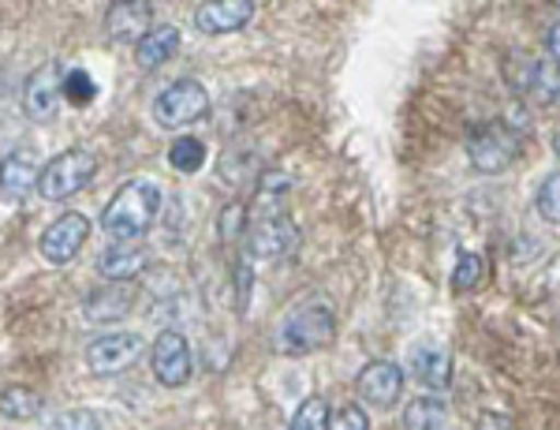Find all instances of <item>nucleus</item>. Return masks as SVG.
<instances>
[{"label": "nucleus", "instance_id": "1", "mask_svg": "<svg viewBox=\"0 0 560 430\" xmlns=\"http://www.w3.org/2000/svg\"><path fill=\"white\" fill-rule=\"evenodd\" d=\"M158 210H161V187L153 181H128L108 199L102 213V229L113 240H135L158 221Z\"/></svg>", "mask_w": 560, "mask_h": 430}, {"label": "nucleus", "instance_id": "2", "mask_svg": "<svg viewBox=\"0 0 560 430\" xmlns=\"http://www.w3.org/2000/svg\"><path fill=\"white\" fill-rule=\"evenodd\" d=\"M332 334H337V322H332L329 303H303V307H295L292 315L280 322L273 348L280 356L300 360V356L322 352L332 340Z\"/></svg>", "mask_w": 560, "mask_h": 430}, {"label": "nucleus", "instance_id": "3", "mask_svg": "<svg viewBox=\"0 0 560 430\" xmlns=\"http://www.w3.org/2000/svg\"><path fill=\"white\" fill-rule=\"evenodd\" d=\"M97 161L90 150H65L60 158H52L38 176V195L45 202H65L71 195H79L94 181Z\"/></svg>", "mask_w": 560, "mask_h": 430}, {"label": "nucleus", "instance_id": "4", "mask_svg": "<svg viewBox=\"0 0 560 430\" xmlns=\"http://www.w3.org/2000/svg\"><path fill=\"white\" fill-rule=\"evenodd\" d=\"M467 158H471L478 173L497 176L520 158V136L501 120L478 124V128H471V136H467Z\"/></svg>", "mask_w": 560, "mask_h": 430}, {"label": "nucleus", "instance_id": "5", "mask_svg": "<svg viewBox=\"0 0 560 430\" xmlns=\"http://www.w3.org/2000/svg\"><path fill=\"white\" fill-rule=\"evenodd\" d=\"M210 113V94L198 79H176L153 102V120L161 128H187V124L202 120Z\"/></svg>", "mask_w": 560, "mask_h": 430}, {"label": "nucleus", "instance_id": "6", "mask_svg": "<svg viewBox=\"0 0 560 430\" xmlns=\"http://www.w3.org/2000/svg\"><path fill=\"white\" fill-rule=\"evenodd\" d=\"M86 240H90V218H86V213H79V210H68L42 232L38 251H42L45 263L68 266V263H75V258H79V251L86 247Z\"/></svg>", "mask_w": 560, "mask_h": 430}, {"label": "nucleus", "instance_id": "7", "mask_svg": "<svg viewBox=\"0 0 560 430\" xmlns=\"http://www.w3.org/2000/svg\"><path fill=\"white\" fill-rule=\"evenodd\" d=\"M150 367H153V379L161 385H168V390H179V385L191 382V345H187L184 334H176V329H165L158 340H153L150 348Z\"/></svg>", "mask_w": 560, "mask_h": 430}, {"label": "nucleus", "instance_id": "8", "mask_svg": "<svg viewBox=\"0 0 560 430\" xmlns=\"http://www.w3.org/2000/svg\"><path fill=\"white\" fill-rule=\"evenodd\" d=\"M523 68H504L520 94H527L538 105H553L560 97V65L549 57H516Z\"/></svg>", "mask_w": 560, "mask_h": 430}, {"label": "nucleus", "instance_id": "9", "mask_svg": "<svg viewBox=\"0 0 560 430\" xmlns=\"http://www.w3.org/2000/svg\"><path fill=\"white\" fill-rule=\"evenodd\" d=\"M147 352V340L142 334H105L86 348V367L90 374H120Z\"/></svg>", "mask_w": 560, "mask_h": 430}, {"label": "nucleus", "instance_id": "10", "mask_svg": "<svg viewBox=\"0 0 560 430\" xmlns=\"http://www.w3.org/2000/svg\"><path fill=\"white\" fill-rule=\"evenodd\" d=\"M65 102V68L60 65H42L26 79L23 91V109L31 120H52Z\"/></svg>", "mask_w": 560, "mask_h": 430}, {"label": "nucleus", "instance_id": "11", "mask_svg": "<svg viewBox=\"0 0 560 430\" xmlns=\"http://www.w3.org/2000/svg\"><path fill=\"white\" fill-rule=\"evenodd\" d=\"M404 393V371L393 360H374L359 374V397L370 408H393Z\"/></svg>", "mask_w": 560, "mask_h": 430}, {"label": "nucleus", "instance_id": "12", "mask_svg": "<svg viewBox=\"0 0 560 430\" xmlns=\"http://www.w3.org/2000/svg\"><path fill=\"white\" fill-rule=\"evenodd\" d=\"M135 295H139V284L135 281H108L83 300V315L86 322H97V326L120 322L124 315H131Z\"/></svg>", "mask_w": 560, "mask_h": 430}, {"label": "nucleus", "instance_id": "13", "mask_svg": "<svg viewBox=\"0 0 560 430\" xmlns=\"http://www.w3.org/2000/svg\"><path fill=\"white\" fill-rule=\"evenodd\" d=\"M250 20H255V0H206L195 12V26L210 38L243 31Z\"/></svg>", "mask_w": 560, "mask_h": 430}, {"label": "nucleus", "instance_id": "14", "mask_svg": "<svg viewBox=\"0 0 560 430\" xmlns=\"http://www.w3.org/2000/svg\"><path fill=\"white\" fill-rule=\"evenodd\" d=\"M411 379L422 385V390H448L453 385V352L438 340H427V345L411 348Z\"/></svg>", "mask_w": 560, "mask_h": 430}, {"label": "nucleus", "instance_id": "15", "mask_svg": "<svg viewBox=\"0 0 560 430\" xmlns=\"http://www.w3.org/2000/svg\"><path fill=\"white\" fill-rule=\"evenodd\" d=\"M150 31V4L147 0H113L105 12V34L113 42H135Z\"/></svg>", "mask_w": 560, "mask_h": 430}, {"label": "nucleus", "instance_id": "16", "mask_svg": "<svg viewBox=\"0 0 560 430\" xmlns=\"http://www.w3.org/2000/svg\"><path fill=\"white\" fill-rule=\"evenodd\" d=\"M300 229L280 213V218H269L250 232V255L255 258H288L292 251H300Z\"/></svg>", "mask_w": 560, "mask_h": 430}, {"label": "nucleus", "instance_id": "17", "mask_svg": "<svg viewBox=\"0 0 560 430\" xmlns=\"http://www.w3.org/2000/svg\"><path fill=\"white\" fill-rule=\"evenodd\" d=\"M179 38H184V34H179V26H173V23L150 26V31L135 42V65L142 71H158L161 65H168V60L179 53Z\"/></svg>", "mask_w": 560, "mask_h": 430}, {"label": "nucleus", "instance_id": "18", "mask_svg": "<svg viewBox=\"0 0 560 430\" xmlns=\"http://www.w3.org/2000/svg\"><path fill=\"white\" fill-rule=\"evenodd\" d=\"M38 161L31 154H8L0 161V199H23L38 187Z\"/></svg>", "mask_w": 560, "mask_h": 430}, {"label": "nucleus", "instance_id": "19", "mask_svg": "<svg viewBox=\"0 0 560 430\" xmlns=\"http://www.w3.org/2000/svg\"><path fill=\"white\" fill-rule=\"evenodd\" d=\"M147 263H150L147 251L131 247L128 240H116V247H108L102 255L97 270H102V277H108V281H135Z\"/></svg>", "mask_w": 560, "mask_h": 430}, {"label": "nucleus", "instance_id": "20", "mask_svg": "<svg viewBox=\"0 0 560 430\" xmlns=\"http://www.w3.org/2000/svg\"><path fill=\"white\" fill-rule=\"evenodd\" d=\"M404 427L408 430H448V405L441 397H415L404 408Z\"/></svg>", "mask_w": 560, "mask_h": 430}, {"label": "nucleus", "instance_id": "21", "mask_svg": "<svg viewBox=\"0 0 560 430\" xmlns=\"http://www.w3.org/2000/svg\"><path fill=\"white\" fill-rule=\"evenodd\" d=\"M42 411V397L26 385H12V390L0 393V416L8 419H34Z\"/></svg>", "mask_w": 560, "mask_h": 430}, {"label": "nucleus", "instance_id": "22", "mask_svg": "<svg viewBox=\"0 0 560 430\" xmlns=\"http://www.w3.org/2000/svg\"><path fill=\"white\" fill-rule=\"evenodd\" d=\"M168 165L176 168V173H198V168L206 165V147L202 139L195 136H179L173 147H168Z\"/></svg>", "mask_w": 560, "mask_h": 430}, {"label": "nucleus", "instance_id": "23", "mask_svg": "<svg viewBox=\"0 0 560 430\" xmlns=\"http://www.w3.org/2000/svg\"><path fill=\"white\" fill-rule=\"evenodd\" d=\"M486 277H490V263H486L482 255H475V251H467V255H459V263L453 270V289L456 292H475Z\"/></svg>", "mask_w": 560, "mask_h": 430}, {"label": "nucleus", "instance_id": "24", "mask_svg": "<svg viewBox=\"0 0 560 430\" xmlns=\"http://www.w3.org/2000/svg\"><path fill=\"white\" fill-rule=\"evenodd\" d=\"M329 400L325 397H306L292 416V430H329Z\"/></svg>", "mask_w": 560, "mask_h": 430}, {"label": "nucleus", "instance_id": "25", "mask_svg": "<svg viewBox=\"0 0 560 430\" xmlns=\"http://www.w3.org/2000/svg\"><path fill=\"white\" fill-rule=\"evenodd\" d=\"M535 206L538 213L549 221V225H560V168L557 173H546L535 191Z\"/></svg>", "mask_w": 560, "mask_h": 430}, {"label": "nucleus", "instance_id": "26", "mask_svg": "<svg viewBox=\"0 0 560 430\" xmlns=\"http://www.w3.org/2000/svg\"><path fill=\"white\" fill-rule=\"evenodd\" d=\"M94 94H97V86L86 71H65V97L71 105H90Z\"/></svg>", "mask_w": 560, "mask_h": 430}, {"label": "nucleus", "instance_id": "27", "mask_svg": "<svg viewBox=\"0 0 560 430\" xmlns=\"http://www.w3.org/2000/svg\"><path fill=\"white\" fill-rule=\"evenodd\" d=\"M52 430H102V419L90 408H71V411H60Z\"/></svg>", "mask_w": 560, "mask_h": 430}, {"label": "nucleus", "instance_id": "28", "mask_svg": "<svg viewBox=\"0 0 560 430\" xmlns=\"http://www.w3.org/2000/svg\"><path fill=\"white\" fill-rule=\"evenodd\" d=\"M329 430H370V416L363 405H348L329 419Z\"/></svg>", "mask_w": 560, "mask_h": 430}, {"label": "nucleus", "instance_id": "29", "mask_svg": "<svg viewBox=\"0 0 560 430\" xmlns=\"http://www.w3.org/2000/svg\"><path fill=\"white\" fill-rule=\"evenodd\" d=\"M243 221H247V206H240V202L224 206V213H221V236L224 240H236L240 232H243Z\"/></svg>", "mask_w": 560, "mask_h": 430}, {"label": "nucleus", "instance_id": "30", "mask_svg": "<svg viewBox=\"0 0 560 430\" xmlns=\"http://www.w3.org/2000/svg\"><path fill=\"white\" fill-rule=\"evenodd\" d=\"M478 430H512V419L497 416V411H482V416H478Z\"/></svg>", "mask_w": 560, "mask_h": 430}, {"label": "nucleus", "instance_id": "31", "mask_svg": "<svg viewBox=\"0 0 560 430\" xmlns=\"http://www.w3.org/2000/svg\"><path fill=\"white\" fill-rule=\"evenodd\" d=\"M546 49H549V60H557V65H560V23L549 26V34H546Z\"/></svg>", "mask_w": 560, "mask_h": 430}, {"label": "nucleus", "instance_id": "32", "mask_svg": "<svg viewBox=\"0 0 560 430\" xmlns=\"http://www.w3.org/2000/svg\"><path fill=\"white\" fill-rule=\"evenodd\" d=\"M557 154H560V136H557Z\"/></svg>", "mask_w": 560, "mask_h": 430}, {"label": "nucleus", "instance_id": "33", "mask_svg": "<svg viewBox=\"0 0 560 430\" xmlns=\"http://www.w3.org/2000/svg\"><path fill=\"white\" fill-rule=\"evenodd\" d=\"M557 8H560V0H557Z\"/></svg>", "mask_w": 560, "mask_h": 430}]
</instances>
